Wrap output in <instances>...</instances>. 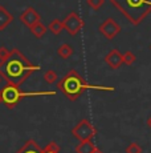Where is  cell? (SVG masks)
<instances>
[{
  "mask_svg": "<svg viewBox=\"0 0 151 153\" xmlns=\"http://www.w3.org/2000/svg\"><path fill=\"white\" fill-rule=\"evenodd\" d=\"M135 60H136V56L131 51H126L123 53V64H126V65H133L135 63Z\"/></svg>",
  "mask_w": 151,
  "mask_h": 153,
  "instance_id": "cell-18",
  "label": "cell"
},
{
  "mask_svg": "<svg viewBox=\"0 0 151 153\" xmlns=\"http://www.w3.org/2000/svg\"><path fill=\"white\" fill-rule=\"evenodd\" d=\"M72 134L78 141H88V140H92L97 134V129L88 119H82L72 129Z\"/></svg>",
  "mask_w": 151,
  "mask_h": 153,
  "instance_id": "cell-5",
  "label": "cell"
},
{
  "mask_svg": "<svg viewBox=\"0 0 151 153\" xmlns=\"http://www.w3.org/2000/svg\"><path fill=\"white\" fill-rule=\"evenodd\" d=\"M73 53H74L73 47L68 43H64L62 45H60L59 49H57V55H59L61 59H64V60H66V59H69L70 56H73Z\"/></svg>",
  "mask_w": 151,
  "mask_h": 153,
  "instance_id": "cell-13",
  "label": "cell"
},
{
  "mask_svg": "<svg viewBox=\"0 0 151 153\" xmlns=\"http://www.w3.org/2000/svg\"><path fill=\"white\" fill-rule=\"evenodd\" d=\"M1 79H3V77H1V76H0V81H1Z\"/></svg>",
  "mask_w": 151,
  "mask_h": 153,
  "instance_id": "cell-25",
  "label": "cell"
},
{
  "mask_svg": "<svg viewBox=\"0 0 151 153\" xmlns=\"http://www.w3.org/2000/svg\"><path fill=\"white\" fill-rule=\"evenodd\" d=\"M59 91L64 93L70 101H76L85 91L95 89V91H106V92H113V87H105V85H95L89 84L76 69H70L62 79L57 83Z\"/></svg>",
  "mask_w": 151,
  "mask_h": 153,
  "instance_id": "cell-2",
  "label": "cell"
},
{
  "mask_svg": "<svg viewBox=\"0 0 151 153\" xmlns=\"http://www.w3.org/2000/svg\"><path fill=\"white\" fill-rule=\"evenodd\" d=\"M94 153H103L102 151H101V149L100 148H97V149H95V151H94Z\"/></svg>",
  "mask_w": 151,
  "mask_h": 153,
  "instance_id": "cell-23",
  "label": "cell"
},
{
  "mask_svg": "<svg viewBox=\"0 0 151 153\" xmlns=\"http://www.w3.org/2000/svg\"><path fill=\"white\" fill-rule=\"evenodd\" d=\"M97 149V146L92 143L90 140L88 141H80L77 146H76V153H94V151Z\"/></svg>",
  "mask_w": 151,
  "mask_h": 153,
  "instance_id": "cell-12",
  "label": "cell"
},
{
  "mask_svg": "<svg viewBox=\"0 0 151 153\" xmlns=\"http://www.w3.org/2000/svg\"><path fill=\"white\" fill-rule=\"evenodd\" d=\"M48 29H49V31H51L53 35L59 36L61 32H62V29H64V23H62V20H60V19H53L51 23H49Z\"/></svg>",
  "mask_w": 151,
  "mask_h": 153,
  "instance_id": "cell-15",
  "label": "cell"
},
{
  "mask_svg": "<svg viewBox=\"0 0 151 153\" xmlns=\"http://www.w3.org/2000/svg\"><path fill=\"white\" fill-rule=\"evenodd\" d=\"M44 81L46 84H53V83H56L57 81V79H59V75L56 73V71H53V69H48L46 72L44 73Z\"/></svg>",
  "mask_w": 151,
  "mask_h": 153,
  "instance_id": "cell-16",
  "label": "cell"
},
{
  "mask_svg": "<svg viewBox=\"0 0 151 153\" xmlns=\"http://www.w3.org/2000/svg\"><path fill=\"white\" fill-rule=\"evenodd\" d=\"M29 31L32 32V35H33L36 39H41V37L46 33V31H48V27H45V24H43L41 22H39L34 25H32L29 28Z\"/></svg>",
  "mask_w": 151,
  "mask_h": 153,
  "instance_id": "cell-14",
  "label": "cell"
},
{
  "mask_svg": "<svg viewBox=\"0 0 151 153\" xmlns=\"http://www.w3.org/2000/svg\"><path fill=\"white\" fill-rule=\"evenodd\" d=\"M147 125H149V128L151 129V116L149 117V119H147Z\"/></svg>",
  "mask_w": 151,
  "mask_h": 153,
  "instance_id": "cell-22",
  "label": "cell"
},
{
  "mask_svg": "<svg viewBox=\"0 0 151 153\" xmlns=\"http://www.w3.org/2000/svg\"><path fill=\"white\" fill-rule=\"evenodd\" d=\"M62 23H64V29L72 36H76L85 25V22L81 19L80 15L76 11H72L70 13L66 15V17L62 20Z\"/></svg>",
  "mask_w": 151,
  "mask_h": 153,
  "instance_id": "cell-6",
  "label": "cell"
},
{
  "mask_svg": "<svg viewBox=\"0 0 151 153\" xmlns=\"http://www.w3.org/2000/svg\"><path fill=\"white\" fill-rule=\"evenodd\" d=\"M131 23L139 25L151 13V0H109Z\"/></svg>",
  "mask_w": 151,
  "mask_h": 153,
  "instance_id": "cell-3",
  "label": "cell"
},
{
  "mask_svg": "<svg viewBox=\"0 0 151 153\" xmlns=\"http://www.w3.org/2000/svg\"><path fill=\"white\" fill-rule=\"evenodd\" d=\"M40 68L41 67L37 64H32L23 52L13 48L8 59L0 61V76L7 81V84L20 87L36 71H40Z\"/></svg>",
  "mask_w": 151,
  "mask_h": 153,
  "instance_id": "cell-1",
  "label": "cell"
},
{
  "mask_svg": "<svg viewBox=\"0 0 151 153\" xmlns=\"http://www.w3.org/2000/svg\"><path fill=\"white\" fill-rule=\"evenodd\" d=\"M41 151L43 149L37 145L36 141L29 139V140L25 141L24 145H23L21 148H20L17 152H15V153H41Z\"/></svg>",
  "mask_w": 151,
  "mask_h": 153,
  "instance_id": "cell-11",
  "label": "cell"
},
{
  "mask_svg": "<svg viewBox=\"0 0 151 153\" xmlns=\"http://www.w3.org/2000/svg\"><path fill=\"white\" fill-rule=\"evenodd\" d=\"M126 153H142L143 152V149H142V146L139 145V144H136V143H131V144H129L127 145V148H126V151H125Z\"/></svg>",
  "mask_w": 151,
  "mask_h": 153,
  "instance_id": "cell-20",
  "label": "cell"
},
{
  "mask_svg": "<svg viewBox=\"0 0 151 153\" xmlns=\"http://www.w3.org/2000/svg\"><path fill=\"white\" fill-rule=\"evenodd\" d=\"M86 4H88L93 11H98L105 4V0H86Z\"/></svg>",
  "mask_w": 151,
  "mask_h": 153,
  "instance_id": "cell-19",
  "label": "cell"
},
{
  "mask_svg": "<svg viewBox=\"0 0 151 153\" xmlns=\"http://www.w3.org/2000/svg\"><path fill=\"white\" fill-rule=\"evenodd\" d=\"M150 49H151V45H150Z\"/></svg>",
  "mask_w": 151,
  "mask_h": 153,
  "instance_id": "cell-26",
  "label": "cell"
},
{
  "mask_svg": "<svg viewBox=\"0 0 151 153\" xmlns=\"http://www.w3.org/2000/svg\"><path fill=\"white\" fill-rule=\"evenodd\" d=\"M41 153H60V146L57 145V143L54 141H51L45 148H43Z\"/></svg>",
  "mask_w": 151,
  "mask_h": 153,
  "instance_id": "cell-17",
  "label": "cell"
},
{
  "mask_svg": "<svg viewBox=\"0 0 151 153\" xmlns=\"http://www.w3.org/2000/svg\"><path fill=\"white\" fill-rule=\"evenodd\" d=\"M0 104H3V99H1V95H0Z\"/></svg>",
  "mask_w": 151,
  "mask_h": 153,
  "instance_id": "cell-24",
  "label": "cell"
},
{
  "mask_svg": "<svg viewBox=\"0 0 151 153\" xmlns=\"http://www.w3.org/2000/svg\"><path fill=\"white\" fill-rule=\"evenodd\" d=\"M98 31H100V33L102 35L105 39L113 40L114 37H117L118 35L121 33L122 28H121V25L113 19V17H107L106 20H103V22L100 24Z\"/></svg>",
  "mask_w": 151,
  "mask_h": 153,
  "instance_id": "cell-7",
  "label": "cell"
},
{
  "mask_svg": "<svg viewBox=\"0 0 151 153\" xmlns=\"http://www.w3.org/2000/svg\"><path fill=\"white\" fill-rule=\"evenodd\" d=\"M12 22H13V15L5 7L0 5V32L4 31L10 24H12Z\"/></svg>",
  "mask_w": 151,
  "mask_h": 153,
  "instance_id": "cell-10",
  "label": "cell"
},
{
  "mask_svg": "<svg viewBox=\"0 0 151 153\" xmlns=\"http://www.w3.org/2000/svg\"><path fill=\"white\" fill-rule=\"evenodd\" d=\"M19 19H20V22L28 28H31L32 25H34L36 23L41 22V16H40V13L37 12L33 7L25 8V10L23 11V13L20 15Z\"/></svg>",
  "mask_w": 151,
  "mask_h": 153,
  "instance_id": "cell-8",
  "label": "cell"
},
{
  "mask_svg": "<svg viewBox=\"0 0 151 153\" xmlns=\"http://www.w3.org/2000/svg\"><path fill=\"white\" fill-rule=\"evenodd\" d=\"M10 55H11V51H8L4 45H0V61H4L5 59H8Z\"/></svg>",
  "mask_w": 151,
  "mask_h": 153,
  "instance_id": "cell-21",
  "label": "cell"
},
{
  "mask_svg": "<svg viewBox=\"0 0 151 153\" xmlns=\"http://www.w3.org/2000/svg\"><path fill=\"white\" fill-rule=\"evenodd\" d=\"M105 63L110 67L111 69H118L123 64V53H121L118 49H111L106 56H105Z\"/></svg>",
  "mask_w": 151,
  "mask_h": 153,
  "instance_id": "cell-9",
  "label": "cell"
},
{
  "mask_svg": "<svg viewBox=\"0 0 151 153\" xmlns=\"http://www.w3.org/2000/svg\"><path fill=\"white\" fill-rule=\"evenodd\" d=\"M0 95L3 99V104L8 108V109H13L23 99L32 97V96H54L56 92L54 91H43V92H23L20 87L7 84L4 88H1Z\"/></svg>",
  "mask_w": 151,
  "mask_h": 153,
  "instance_id": "cell-4",
  "label": "cell"
}]
</instances>
